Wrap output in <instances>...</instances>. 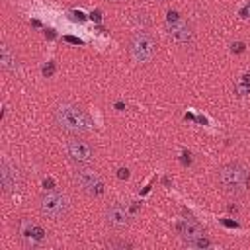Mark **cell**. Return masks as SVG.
Wrapping results in <instances>:
<instances>
[{"instance_id":"3957f363","label":"cell","mask_w":250,"mask_h":250,"mask_svg":"<svg viewBox=\"0 0 250 250\" xmlns=\"http://www.w3.org/2000/svg\"><path fill=\"white\" fill-rule=\"evenodd\" d=\"M127 51L137 64H148L156 57V39L148 31H135L127 41Z\"/></svg>"},{"instance_id":"5bb4252c","label":"cell","mask_w":250,"mask_h":250,"mask_svg":"<svg viewBox=\"0 0 250 250\" xmlns=\"http://www.w3.org/2000/svg\"><path fill=\"white\" fill-rule=\"evenodd\" d=\"M55 68H57V66H55V61H49V64H45L41 72H43V76H45V78H51V76H53V72H55Z\"/></svg>"},{"instance_id":"8992f818","label":"cell","mask_w":250,"mask_h":250,"mask_svg":"<svg viewBox=\"0 0 250 250\" xmlns=\"http://www.w3.org/2000/svg\"><path fill=\"white\" fill-rule=\"evenodd\" d=\"M166 31L170 35V39L182 47H188L193 43V29L191 25L180 18L178 12H168V18H166Z\"/></svg>"},{"instance_id":"30bf717a","label":"cell","mask_w":250,"mask_h":250,"mask_svg":"<svg viewBox=\"0 0 250 250\" xmlns=\"http://www.w3.org/2000/svg\"><path fill=\"white\" fill-rule=\"evenodd\" d=\"M20 238L25 246H41L45 240H47V232L41 225L37 223H31V221H23L21 223V229H20Z\"/></svg>"},{"instance_id":"277c9868","label":"cell","mask_w":250,"mask_h":250,"mask_svg":"<svg viewBox=\"0 0 250 250\" xmlns=\"http://www.w3.org/2000/svg\"><path fill=\"white\" fill-rule=\"evenodd\" d=\"M39 211L47 219L62 221L70 211V199L62 191H47L39 199Z\"/></svg>"},{"instance_id":"9c48e42d","label":"cell","mask_w":250,"mask_h":250,"mask_svg":"<svg viewBox=\"0 0 250 250\" xmlns=\"http://www.w3.org/2000/svg\"><path fill=\"white\" fill-rule=\"evenodd\" d=\"M105 225L113 230H125L131 225V215L125 205L113 203L105 209Z\"/></svg>"},{"instance_id":"d6986e66","label":"cell","mask_w":250,"mask_h":250,"mask_svg":"<svg viewBox=\"0 0 250 250\" xmlns=\"http://www.w3.org/2000/svg\"><path fill=\"white\" fill-rule=\"evenodd\" d=\"M100 18H102V12H100V10H96V12H92V20H96V21H100Z\"/></svg>"},{"instance_id":"7402d4cb","label":"cell","mask_w":250,"mask_h":250,"mask_svg":"<svg viewBox=\"0 0 250 250\" xmlns=\"http://www.w3.org/2000/svg\"><path fill=\"white\" fill-rule=\"evenodd\" d=\"M158 2H172V0H158Z\"/></svg>"},{"instance_id":"2e32d148","label":"cell","mask_w":250,"mask_h":250,"mask_svg":"<svg viewBox=\"0 0 250 250\" xmlns=\"http://www.w3.org/2000/svg\"><path fill=\"white\" fill-rule=\"evenodd\" d=\"M232 53H244V43L242 41L232 43Z\"/></svg>"},{"instance_id":"52a82bcc","label":"cell","mask_w":250,"mask_h":250,"mask_svg":"<svg viewBox=\"0 0 250 250\" xmlns=\"http://www.w3.org/2000/svg\"><path fill=\"white\" fill-rule=\"evenodd\" d=\"M0 180H2V189H4L6 193H12V191L21 189L23 172L16 166V162L4 158L2 164H0Z\"/></svg>"},{"instance_id":"7c38bea8","label":"cell","mask_w":250,"mask_h":250,"mask_svg":"<svg viewBox=\"0 0 250 250\" xmlns=\"http://www.w3.org/2000/svg\"><path fill=\"white\" fill-rule=\"evenodd\" d=\"M18 55H16V51L4 41L2 45H0V68L4 70V72H12V70H18Z\"/></svg>"},{"instance_id":"44dd1931","label":"cell","mask_w":250,"mask_h":250,"mask_svg":"<svg viewBox=\"0 0 250 250\" xmlns=\"http://www.w3.org/2000/svg\"><path fill=\"white\" fill-rule=\"evenodd\" d=\"M107 2H115L117 4V2H125V0H107Z\"/></svg>"},{"instance_id":"9a60e30c","label":"cell","mask_w":250,"mask_h":250,"mask_svg":"<svg viewBox=\"0 0 250 250\" xmlns=\"http://www.w3.org/2000/svg\"><path fill=\"white\" fill-rule=\"evenodd\" d=\"M107 246H109V248H113V246H119V248H129V246H131V242H125V240H109V242H107Z\"/></svg>"},{"instance_id":"ba28073f","label":"cell","mask_w":250,"mask_h":250,"mask_svg":"<svg viewBox=\"0 0 250 250\" xmlns=\"http://www.w3.org/2000/svg\"><path fill=\"white\" fill-rule=\"evenodd\" d=\"M66 152H68V158L76 164L94 162V146L82 137H70L66 143Z\"/></svg>"},{"instance_id":"7a4b0ae2","label":"cell","mask_w":250,"mask_h":250,"mask_svg":"<svg viewBox=\"0 0 250 250\" xmlns=\"http://www.w3.org/2000/svg\"><path fill=\"white\" fill-rule=\"evenodd\" d=\"M217 180L227 193L240 195L250 188V172L240 162H227L217 170Z\"/></svg>"},{"instance_id":"e0dca14e","label":"cell","mask_w":250,"mask_h":250,"mask_svg":"<svg viewBox=\"0 0 250 250\" xmlns=\"http://www.w3.org/2000/svg\"><path fill=\"white\" fill-rule=\"evenodd\" d=\"M117 178L127 180V178H129V170H127V168H119V170H117Z\"/></svg>"},{"instance_id":"5b68a950","label":"cell","mask_w":250,"mask_h":250,"mask_svg":"<svg viewBox=\"0 0 250 250\" xmlns=\"http://www.w3.org/2000/svg\"><path fill=\"white\" fill-rule=\"evenodd\" d=\"M72 182H74V186H76L80 191H84V193H88V195H92V197H100V195H104V191H105V186H104V180L100 178V174L94 172L92 168L82 166V164H78V166L74 168V172H72Z\"/></svg>"},{"instance_id":"4fadbf2b","label":"cell","mask_w":250,"mask_h":250,"mask_svg":"<svg viewBox=\"0 0 250 250\" xmlns=\"http://www.w3.org/2000/svg\"><path fill=\"white\" fill-rule=\"evenodd\" d=\"M189 244L195 246V248H207V246H211V240L205 238V236H199L197 240H193V242H189Z\"/></svg>"},{"instance_id":"8fae6325","label":"cell","mask_w":250,"mask_h":250,"mask_svg":"<svg viewBox=\"0 0 250 250\" xmlns=\"http://www.w3.org/2000/svg\"><path fill=\"white\" fill-rule=\"evenodd\" d=\"M176 230L178 234L189 244L193 240H197L199 236H203V227L195 221V219H182L176 223Z\"/></svg>"},{"instance_id":"ac0fdd59","label":"cell","mask_w":250,"mask_h":250,"mask_svg":"<svg viewBox=\"0 0 250 250\" xmlns=\"http://www.w3.org/2000/svg\"><path fill=\"white\" fill-rule=\"evenodd\" d=\"M68 43H74V45H82V41L78 39V37H64Z\"/></svg>"},{"instance_id":"ffe728a7","label":"cell","mask_w":250,"mask_h":250,"mask_svg":"<svg viewBox=\"0 0 250 250\" xmlns=\"http://www.w3.org/2000/svg\"><path fill=\"white\" fill-rule=\"evenodd\" d=\"M72 16H74V20H80V21L84 20V14L82 12H72Z\"/></svg>"},{"instance_id":"6da1fadb","label":"cell","mask_w":250,"mask_h":250,"mask_svg":"<svg viewBox=\"0 0 250 250\" xmlns=\"http://www.w3.org/2000/svg\"><path fill=\"white\" fill-rule=\"evenodd\" d=\"M53 121L62 133H68L72 137H82L94 129V121L86 113V109L70 102H62L55 107Z\"/></svg>"}]
</instances>
